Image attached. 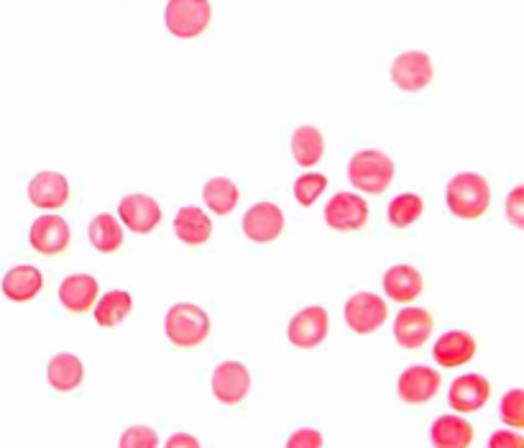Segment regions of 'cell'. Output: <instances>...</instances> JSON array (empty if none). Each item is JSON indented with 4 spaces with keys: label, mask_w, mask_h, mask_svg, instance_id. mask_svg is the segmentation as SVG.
Here are the masks:
<instances>
[{
    "label": "cell",
    "mask_w": 524,
    "mask_h": 448,
    "mask_svg": "<svg viewBox=\"0 0 524 448\" xmlns=\"http://www.w3.org/2000/svg\"><path fill=\"white\" fill-rule=\"evenodd\" d=\"M369 221V205L356 192H338L325 205V223L333 231H358Z\"/></svg>",
    "instance_id": "5b68a950"
},
{
    "label": "cell",
    "mask_w": 524,
    "mask_h": 448,
    "mask_svg": "<svg viewBox=\"0 0 524 448\" xmlns=\"http://www.w3.org/2000/svg\"><path fill=\"white\" fill-rule=\"evenodd\" d=\"M29 200L36 208L57 210L70 200V182L59 172H39L29 182Z\"/></svg>",
    "instance_id": "9a60e30c"
},
{
    "label": "cell",
    "mask_w": 524,
    "mask_h": 448,
    "mask_svg": "<svg viewBox=\"0 0 524 448\" xmlns=\"http://www.w3.org/2000/svg\"><path fill=\"white\" fill-rule=\"evenodd\" d=\"M82 377H85V367L75 354H57L47 364V379L54 390L72 392L80 387Z\"/></svg>",
    "instance_id": "603a6c76"
},
{
    "label": "cell",
    "mask_w": 524,
    "mask_h": 448,
    "mask_svg": "<svg viewBox=\"0 0 524 448\" xmlns=\"http://www.w3.org/2000/svg\"><path fill=\"white\" fill-rule=\"evenodd\" d=\"M489 448H524V438L512 431H496L489 438Z\"/></svg>",
    "instance_id": "836d02e7"
},
{
    "label": "cell",
    "mask_w": 524,
    "mask_h": 448,
    "mask_svg": "<svg viewBox=\"0 0 524 448\" xmlns=\"http://www.w3.org/2000/svg\"><path fill=\"white\" fill-rule=\"evenodd\" d=\"M432 333V315L422 308H407L394 320V338L404 349H420Z\"/></svg>",
    "instance_id": "2e32d148"
},
{
    "label": "cell",
    "mask_w": 524,
    "mask_h": 448,
    "mask_svg": "<svg viewBox=\"0 0 524 448\" xmlns=\"http://www.w3.org/2000/svg\"><path fill=\"white\" fill-rule=\"evenodd\" d=\"M210 0H169L167 3V29L177 39H195L210 24Z\"/></svg>",
    "instance_id": "277c9868"
},
{
    "label": "cell",
    "mask_w": 524,
    "mask_h": 448,
    "mask_svg": "<svg viewBox=\"0 0 524 448\" xmlns=\"http://www.w3.org/2000/svg\"><path fill=\"white\" fill-rule=\"evenodd\" d=\"M389 75L402 93H420L432 82V62L425 52H404L394 59Z\"/></svg>",
    "instance_id": "52a82bcc"
},
{
    "label": "cell",
    "mask_w": 524,
    "mask_h": 448,
    "mask_svg": "<svg viewBox=\"0 0 524 448\" xmlns=\"http://www.w3.org/2000/svg\"><path fill=\"white\" fill-rule=\"evenodd\" d=\"M499 413L504 423H509L512 428H522L524 425V392L522 390H512L507 395L501 397Z\"/></svg>",
    "instance_id": "f546056e"
},
{
    "label": "cell",
    "mask_w": 524,
    "mask_h": 448,
    "mask_svg": "<svg viewBox=\"0 0 524 448\" xmlns=\"http://www.w3.org/2000/svg\"><path fill=\"white\" fill-rule=\"evenodd\" d=\"M445 203H448L450 213L463 218V221L481 218L491 203L489 182L481 175H473V172L455 175L448 182V190H445Z\"/></svg>",
    "instance_id": "6da1fadb"
},
{
    "label": "cell",
    "mask_w": 524,
    "mask_h": 448,
    "mask_svg": "<svg viewBox=\"0 0 524 448\" xmlns=\"http://www.w3.org/2000/svg\"><path fill=\"white\" fill-rule=\"evenodd\" d=\"M31 246L41 254H62L70 246V226L59 216H41L31 223Z\"/></svg>",
    "instance_id": "5bb4252c"
},
{
    "label": "cell",
    "mask_w": 524,
    "mask_h": 448,
    "mask_svg": "<svg viewBox=\"0 0 524 448\" xmlns=\"http://www.w3.org/2000/svg\"><path fill=\"white\" fill-rule=\"evenodd\" d=\"M202 200H205V205H208L213 213L228 216L238 205V200H241V190H238L236 182L228 180V177H213L208 185L202 187Z\"/></svg>",
    "instance_id": "cb8c5ba5"
},
{
    "label": "cell",
    "mask_w": 524,
    "mask_h": 448,
    "mask_svg": "<svg viewBox=\"0 0 524 448\" xmlns=\"http://www.w3.org/2000/svg\"><path fill=\"white\" fill-rule=\"evenodd\" d=\"M440 390V374L430 367H409L399 374L397 392L407 405H422V402L432 400Z\"/></svg>",
    "instance_id": "7c38bea8"
},
{
    "label": "cell",
    "mask_w": 524,
    "mask_h": 448,
    "mask_svg": "<svg viewBox=\"0 0 524 448\" xmlns=\"http://www.w3.org/2000/svg\"><path fill=\"white\" fill-rule=\"evenodd\" d=\"M251 390V374L238 361H223L213 372V395L223 405H238Z\"/></svg>",
    "instance_id": "9c48e42d"
},
{
    "label": "cell",
    "mask_w": 524,
    "mask_h": 448,
    "mask_svg": "<svg viewBox=\"0 0 524 448\" xmlns=\"http://www.w3.org/2000/svg\"><path fill=\"white\" fill-rule=\"evenodd\" d=\"M118 216L126 223V228H131L133 233H149L159 226L162 221V208L156 203L151 195H141V192H133L126 195L118 205Z\"/></svg>",
    "instance_id": "8fae6325"
},
{
    "label": "cell",
    "mask_w": 524,
    "mask_h": 448,
    "mask_svg": "<svg viewBox=\"0 0 524 448\" xmlns=\"http://www.w3.org/2000/svg\"><path fill=\"white\" fill-rule=\"evenodd\" d=\"M328 310L320 308V305H310V308L300 310V313L294 315L292 323L287 328L289 344L294 349H315L325 341L328 336Z\"/></svg>",
    "instance_id": "8992f818"
},
{
    "label": "cell",
    "mask_w": 524,
    "mask_h": 448,
    "mask_svg": "<svg viewBox=\"0 0 524 448\" xmlns=\"http://www.w3.org/2000/svg\"><path fill=\"white\" fill-rule=\"evenodd\" d=\"M476 354V338L466 331H448L438 338V344L432 349V356L440 367H463Z\"/></svg>",
    "instance_id": "e0dca14e"
},
{
    "label": "cell",
    "mask_w": 524,
    "mask_h": 448,
    "mask_svg": "<svg viewBox=\"0 0 524 448\" xmlns=\"http://www.w3.org/2000/svg\"><path fill=\"white\" fill-rule=\"evenodd\" d=\"M430 438L435 448H468L473 441V428L461 415H443L432 423Z\"/></svg>",
    "instance_id": "44dd1931"
},
{
    "label": "cell",
    "mask_w": 524,
    "mask_h": 448,
    "mask_svg": "<svg viewBox=\"0 0 524 448\" xmlns=\"http://www.w3.org/2000/svg\"><path fill=\"white\" fill-rule=\"evenodd\" d=\"M98 297V280L90 274H72L59 285V303L70 313H87Z\"/></svg>",
    "instance_id": "ac0fdd59"
},
{
    "label": "cell",
    "mask_w": 524,
    "mask_h": 448,
    "mask_svg": "<svg viewBox=\"0 0 524 448\" xmlns=\"http://www.w3.org/2000/svg\"><path fill=\"white\" fill-rule=\"evenodd\" d=\"M325 438L317 428H297L292 436L287 438V446L284 448H323Z\"/></svg>",
    "instance_id": "1f68e13d"
},
{
    "label": "cell",
    "mask_w": 524,
    "mask_h": 448,
    "mask_svg": "<svg viewBox=\"0 0 524 448\" xmlns=\"http://www.w3.org/2000/svg\"><path fill=\"white\" fill-rule=\"evenodd\" d=\"M491 384L481 374H463V377L453 379L448 390L450 408L458 413H473V410L484 408L489 402Z\"/></svg>",
    "instance_id": "4fadbf2b"
},
{
    "label": "cell",
    "mask_w": 524,
    "mask_h": 448,
    "mask_svg": "<svg viewBox=\"0 0 524 448\" xmlns=\"http://www.w3.org/2000/svg\"><path fill=\"white\" fill-rule=\"evenodd\" d=\"M325 187H328V177L310 172V175L297 177V182H294V198H297L300 205H312L323 195Z\"/></svg>",
    "instance_id": "f1b7e54d"
},
{
    "label": "cell",
    "mask_w": 524,
    "mask_h": 448,
    "mask_svg": "<svg viewBox=\"0 0 524 448\" xmlns=\"http://www.w3.org/2000/svg\"><path fill=\"white\" fill-rule=\"evenodd\" d=\"M164 448H202V446L195 436H190V433H174Z\"/></svg>",
    "instance_id": "e575fe53"
},
{
    "label": "cell",
    "mask_w": 524,
    "mask_h": 448,
    "mask_svg": "<svg viewBox=\"0 0 524 448\" xmlns=\"http://www.w3.org/2000/svg\"><path fill=\"white\" fill-rule=\"evenodd\" d=\"M425 290V280L412 264H394L384 274V292L397 303H409Z\"/></svg>",
    "instance_id": "d6986e66"
},
{
    "label": "cell",
    "mask_w": 524,
    "mask_h": 448,
    "mask_svg": "<svg viewBox=\"0 0 524 448\" xmlns=\"http://www.w3.org/2000/svg\"><path fill=\"white\" fill-rule=\"evenodd\" d=\"M384 320L386 303L374 292H356L346 303V323L353 333H374Z\"/></svg>",
    "instance_id": "ba28073f"
},
{
    "label": "cell",
    "mask_w": 524,
    "mask_h": 448,
    "mask_svg": "<svg viewBox=\"0 0 524 448\" xmlns=\"http://www.w3.org/2000/svg\"><path fill=\"white\" fill-rule=\"evenodd\" d=\"M167 338L179 349H195L210 333L208 313L195 303H179L164 318Z\"/></svg>",
    "instance_id": "7a4b0ae2"
},
{
    "label": "cell",
    "mask_w": 524,
    "mask_h": 448,
    "mask_svg": "<svg viewBox=\"0 0 524 448\" xmlns=\"http://www.w3.org/2000/svg\"><path fill=\"white\" fill-rule=\"evenodd\" d=\"M325 139L323 134L312 126H300L292 134V157L300 167H312L323 159Z\"/></svg>",
    "instance_id": "d4e9b609"
},
{
    "label": "cell",
    "mask_w": 524,
    "mask_h": 448,
    "mask_svg": "<svg viewBox=\"0 0 524 448\" xmlns=\"http://www.w3.org/2000/svg\"><path fill=\"white\" fill-rule=\"evenodd\" d=\"M422 210H425V203H422L420 195H412V192L397 195V198L389 203V221L397 228H407L422 216Z\"/></svg>",
    "instance_id": "83f0119b"
},
{
    "label": "cell",
    "mask_w": 524,
    "mask_h": 448,
    "mask_svg": "<svg viewBox=\"0 0 524 448\" xmlns=\"http://www.w3.org/2000/svg\"><path fill=\"white\" fill-rule=\"evenodd\" d=\"M87 236H90V244L98 251H103V254L118 251L123 244L121 223L116 221V216H110V213L95 216L93 221H90V228H87Z\"/></svg>",
    "instance_id": "484cf974"
},
{
    "label": "cell",
    "mask_w": 524,
    "mask_h": 448,
    "mask_svg": "<svg viewBox=\"0 0 524 448\" xmlns=\"http://www.w3.org/2000/svg\"><path fill=\"white\" fill-rule=\"evenodd\" d=\"M44 287V277L36 267L31 264H21V267L8 269L3 277V295L13 303H29Z\"/></svg>",
    "instance_id": "ffe728a7"
},
{
    "label": "cell",
    "mask_w": 524,
    "mask_h": 448,
    "mask_svg": "<svg viewBox=\"0 0 524 448\" xmlns=\"http://www.w3.org/2000/svg\"><path fill=\"white\" fill-rule=\"evenodd\" d=\"M348 180L369 195H381L394 180V162L379 149H363L348 164Z\"/></svg>",
    "instance_id": "3957f363"
},
{
    "label": "cell",
    "mask_w": 524,
    "mask_h": 448,
    "mask_svg": "<svg viewBox=\"0 0 524 448\" xmlns=\"http://www.w3.org/2000/svg\"><path fill=\"white\" fill-rule=\"evenodd\" d=\"M159 446V436L149 425H131L121 436L118 448H156Z\"/></svg>",
    "instance_id": "4dcf8cb0"
},
{
    "label": "cell",
    "mask_w": 524,
    "mask_h": 448,
    "mask_svg": "<svg viewBox=\"0 0 524 448\" xmlns=\"http://www.w3.org/2000/svg\"><path fill=\"white\" fill-rule=\"evenodd\" d=\"M174 233H177V239L185 241V244L202 246L210 239V233H213V223L205 216V210L187 205V208L179 210L177 218H174Z\"/></svg>",
    "instance_id": "7402d4cb"
},
{
    "label": "cell",
    "mask_w": 524,
    "mask_h": 448,
    "mask_svg": "<svg viewBox=\"0 0 524 448\" xmlns=\"http://www.w3.org/2000/svg\"><path fill=\"white\" fill-rule=\"evenodd\" d=\"M133 308V300L126 290H113L108 295H103L95 305V320H98V326L103 328H116L118 323L128 318Z\"/></svg>",
    "instance_id": "4316f807"
},
{
    "label": "cell",
    "mask_w": 524,
    "mask_h": 448,
    "mask_svg": "<svg viewBox=\"0 0 524 448\" xmlns=\"http://www.w3.org/2000/svg\"><path fill=\"white\" fill-rule=\"evenodd\" d=\"M507 218L514 228H524V187L517 185L507 198Z\"/></svg>",
    "instance_id": "d6a6232c"
},
{
    "label": "cell",
    "mask_w": 524,
    "mask_h": 448,
    "mask_svg": "<svg viewBox=\"0 0 524 448\" xmlns=\"http://www.w3.org/2000/svg\"><path fill=\"white\" fill-rule=\"evenodd\" d=\"M284 231V213L274 203H256L243 216V233L256 244H271Z\"/></svg>",
    "instance_id": "30bf717a"
}]
</instances>
